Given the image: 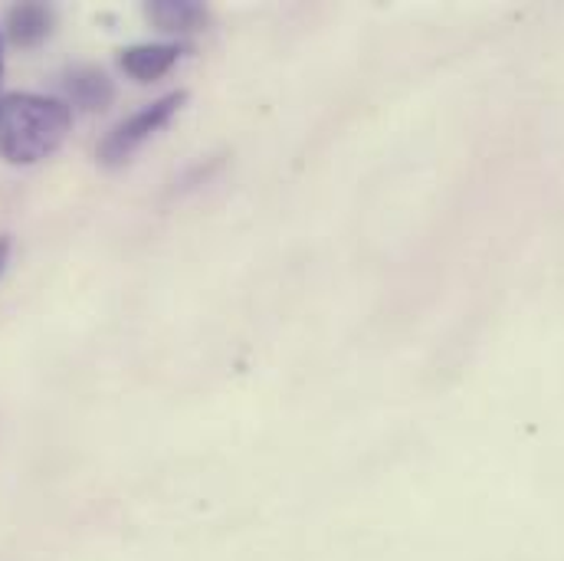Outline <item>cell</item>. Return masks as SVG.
<instances>
[{
	"mask_svg": "<svg viewBox=\"0 0 564 561\" xmlns=\"http://www.w3.org/2000/svg\"><path fill=\"white\" fill-rule=\"evenodd\" d=\"M3 23H7V36H10L13 46L33 50V46H40L50 36V30H53V10L46 3H36V0L10 3Z\"/></svg>",
	"mask_w": 564,
	"mask_h": 561,
	"instance_id": "5b68a950",
	"label": "cell"
},
{
	"mask_svg": "<svg viewBox=\"0 0 564 561\" xmlns=\"http://www.w3.org/2000/svg\"><path fill=\"white\" fill-rule=\"evenodd\" d=\"M0 76H3V40H0Z\"/></svg>",
	"mask_w": 564,
	"mask_h": 561,
	"instance_id": "ba28073f",
	"label": "cell"
},
{
	"mask_svg": "<svg viewBox=\"0 0 564 561\" xmlns=\"http://www.w3.org/2000/svg\"><path fill=\"white\" fill-rule=\"evenodd\" d=\"M7 260H10V237H0V273L7 270Z\"/></svg>",
	"mask_w": 564,
	"mask_h": 561,
	"instance_id": "52a82bcc",
	"label": "cell"
},
{
	"mask_svg": "<svg viewBox=\"0 0 564 561\" xmlns=\"http://www.w3.org/2000/svg\"><path fill=\"white\" fill-rule=\"evenodd\" d=\"M187 103V93L184 89H177V93H167V96H161V99H154V103H148V106H141L139 112H132L129 119H122L106 139L99 144V161L106 164V168H119V164H126L135 151H139L144 141H151L177 112H181V106Z\"/></svg>",
	"mask_w": 564,
	"mask_h": 561,
	"instance_id": "7a4b0ae2",
	"label": "cell"
},
{
	"mask_svg": "<svg viewBox=\"0 0 564 561\" xmlns=\"http://www.w3.org/2000/svg\"><path fill=\"white\" fill-rule=\"evenodd\" d=\"M73 109L63 99L10 93L0 99V158L10 164L46 161L69 136Z\"/></svg>",
	"mask_w": 564,
	"mask_h": 561,
	"instance_id": "6da1fadb",
	"label": "cell"
},
{
	"mask_svg": "<svg viewBox=\"0 0 564 561\" xmlns=\"http://www.w3.org/2000/svg\"><path fill=\"white\" fill-rule=\"evenodd\" d=\"M144 13L161 33H194L207 23V7L197 0H151Z\"/></svg>",
	"mask_w": 564,
	"mask_h": 561,
	"instance_id": "8992f818",
	"label": "cell"
},
{
	"mask_svg": "<svg viewBox=\"0 0 564 561\" xmlns=\"http://www.w3.org/2000/svg\"><path fill=\"white\" fill-rule=\"evenodd\" d=\"M181 56H184L181 43H139L119 53V66L135 83H158L177 66Z\"/></svg>",
	"mask_w": 564,
	"mask_h": 561,
	"instance_id": "277c9868",
	"label": "cell"
},
{
	"mask_svg": "<svg viewBox=\"0 0 564 561\" xmlns=\"http://www.w3.org/2000/svg\"><path fill=\"white\" fill-rule=\"evenodd\" d=\"M63 93H66V106L69 109H83V112H102L112 106L116 99V86L112 79L96 69V66H73L63 73Z\"/></svg>",
	"mask_w": 564,
	"mask_h": 561,
	"instance_id": "3957f363",
	"label": "cell"
}]
</instances>
